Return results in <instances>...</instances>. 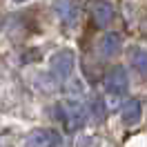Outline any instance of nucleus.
Returning <instances> with one entry per match:
<instances>
[{
  "label": "nucleus",
  "mask_w": 147,
  "mask_h": 147,
  "mask_svg": "<svg viewBox=\"0 0 147 147\" xmlns=\"http://www.w3.org/2000/svg\"><path fill=\"white\" fill-rule=\"evenodd\" d=\"M105 89H107V94H111V96H123V94L127 92L129 89V78H127L125 67L116 65V67H111L109 71H107V76H105Z\"/></svg>",
  "instance_id": "4"
},
{
  "label": "nucleus",
  "mask_w": 147,
  "mask_h": 147,
  "mask_svg": "<svg viewBox=\"0 0 147 147\" xmlns=\"http://www.w3.org/2000/svg\"><path fill=\"white\" fill-rule=\"evenodd\" d=\"M56 7H58V16L69 22V16H71V2L69 0H56Z\"/></svg>",
  "instance_id": "9"
},
{
  "label": "nucleus",
  "mask_w": 147,
  "mask_h": 147,
  "mask_svg": "<svg viewBox=\"0 0 147 147\" xmlns=\"http://www.w3.org/2000/svg\"><path fill=\"white\" fill-rule=\"evenodd\" d=\"M13 2H18V5H22V2H27V0H13Z\"/></svg>",
  "instance_id": "10"
},
{
  "label": "nucleus",
  "mask_w": 147,
  "mask_h": 147,
  "mask_svg": "<svg viewBox=\"0 0 147 147\" xmlns=\"http://www.w3.org/2000/svg\"><path fill=\"white\" fill-rule=\"evenodd\" d=\"M92 16H94L98 27H107L114 20V7L107 0H94L92 2Z\"/></svg>",
  "instance_id": "6"
},
{
  "label": "nucleus",
  "mask_w": 147,
  "mask_h": 147,
  "mask_svg": "<svg viewBox=\"0 0 147 147\" xmlns=\"http://www.w3.org/2000/svg\"><path fill=\"white\" fill-rule=\"evenodd\" d=\"M131 65L138 74L147 76V49H134L131 51Z\"/></svg>",
  "instance_id": "8"
},
{
  "label": "nucleus",
  "mask_w": 147,
  "mask_h": 147,
  "mask_svg": "<svg viewBox=\"0 0 147 147\" xmlns=\"http://www.w3.org/2000/svg\"><path fill=\"white\" fill-rule=\"evenodd\" d=\"M143 116V105L138 98H127V100L123 102V107H120V118L125 125H136L138 120Z\"/></svg>",
  "instance_id": "7"
},
{
  "label": "nucleus",
  "mask_w": 147,
  "mask_h": 147,
  "mask_svg": "<svg viewBox=\"0 0 147 147\" xmlns=\"http://www.w3.org/2000/svg\"><path fill=\"white\" fill-rule=\"evenodd\" d=\"M74 65H76V56H74L71 49H60V51H56L51 58H49V67H51V74H54L56 78H69L74 71Z\"/></svg>",
  "instance_id": "2"
},
{
  "label": "nucleus",
  "mask_w": 147,
  "mask_h": 147,
  "mask_svg": "<svg viewBox=\"0 0 147 147\" xmlns=\"http://www.w3.org/2000/svg\"><path fill=\"white\" fill-rule=\"evenodd\" d=\"M58 114H60V120L65 125V131H78V129H83L85 123H87V116H89L83 102L74 100V98L60 100Z\"/></svg>",
  "instance_id": "1"
},
{
  "label": "nucleus",
  "mask_w": 147,
  "mask_h": 147,
  "mask_svg": "<svg viewBox=\"0 0 147 147\" xmlns=\"http://www.w3.org/2000/svg\"><path fill=\"white\" fill-rule=\"evenodd\" d=\"M60 134L51 127H36L25 138V147H58Z\"/></svg>",
  "instance_id": "3"
},
{
  "label": "nucleus",
  "mask_w": 147,
  "mask_h": 147,
  "mask_svg": "<svg viewBox=\"0 0 147 147\" xmlns=\"http://www.w3.org/2000/svg\"><path fill=\"white\" fill-rule=\"evenodd\" d=\"M120 49H123V34H118V31H107L98 40V51L105 58H114Z\"/></svg>",
  "instance_id": "5"
}]
</instances>
